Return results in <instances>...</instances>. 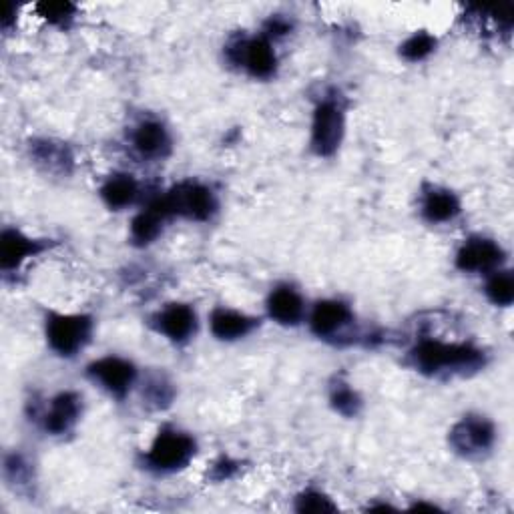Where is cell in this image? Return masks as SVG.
Returning a JSON list of instances; mask_svg holds the SVG:
<instances>
[{
	"mask_svg": "<svg viewBox=\"0 0 514 514\" xmlns=\"http://www.w3.org/2000/svg\"><path fill=\"white\" fill-rule=\"evenodd\" d=\"M410 364L424 376H468L486 366L484 350L466 342L420 340L410 350Z\"/></svg>",
	"mask_w": 514,
	"mask_h": 514,
	"instance_id": "obj_1",
	"label": "cell"
},
{
	"mask_svg": "<svg viewBox=\"0 0 514 514\" xmlns=\"http://www.w3.org/2000/svg\"><path fill=\"white\" fill-rule=\"evenodd\" d=\"M195 452H197V444L193 436L175 428H165L155 436L151 448L147 450L145 464L153 472L169 474V472L187 468Z\"/></svg>",
	"mask_w": 514,
	"mask_h": 514,
	"instance_id": "obj_2",
	"label": "cell"
},
{
	"mask_svg": "<svg viewBox=\"0 0 514 514\" xmlns=\"http://www.w3.org/2000/svg\"><path fill=\"white\" fill-rule=\"evenodd\" d=\"M45 334L57 356L75 358L91 342L93 318L87 314H49Z\"/></svg>",
	"mask_w": 514,
	"mask_h": 514,
	"instance_id": "obj_3",
	"label": "cell"
},
{
	"mask_svg": "<svg viewBox=\"0 0 514 514\" xmlns=\"http://www.w3.org/2000/svg\"><path fill=\"white\" fill-rule=\"evenodd\" d=\"M171 217L179 215L191 221H209L217 211V197L211 187L199 181H181L163 193Z\"/></svg>",
	"mask_w": 514,
	"mask_h": 514,
	"instance_id": "obj_4",
	"label": "cell"
},
{
	"mask_svg": "<svg viewBox=\"0 0 514 514\" xmlns=\"http://www.w3.org/2000/svg\"><path fill=\"white\" fill-rule=\"evenodd\" d=\"M346 133V115L336 99H324L318 103L312 119V149L318 157H332Z\"/></svg>",
	"mask_w": 514,
	"mask_h": 514,
	"instance_id": "obj_5",
	"label": "cell"
},
{
	"mask_svg": "<svg viewBox=\"0 0 514 514\" xmlns=\"http://www.w3.org/2000/svg\"><path fill=\"white\" fill-rule=\"evenodd\" d=\"M448 442L456 454L464 458H480L492 450L496 442V428L488 418L468 414L452 426Z\"/></svg>",
	"mask_w": 514,
	"mask_h": 514,
	"instance_id": "obj_6",
	"label": "cell"
},
{
	"mask_svg": "<svg viewBox=\"0 0 514 514\" xmlns=\"http://www.w3.org/2000/svg\"><path fill=\"white\" fill-rule=\"evenodd\" d=\"M227 57L233 65L243 67L253 79H272L278 71V57L268 37L241 39L227 49Z\"/></svg>",
	"mask_w": 514,
	"mask_h": 514,
	"instance_id": "obj_7",
	"label": "cell"
},
{
	"mask_svg": "<svg viewBox=\"0 0 514 514\" xmlns=\"http://www.w3.org/2000/svg\"><path fill=\"white\" fill-rule=\"evenodd\" d=\"M87 372L93 382H97L107 394H111L117 400L127 398V394L137 382L135 364L121 356L99 358L87 368Z\"/></svg>",
	"mask_w": 514,
	"mask_h": 514,
	"instance_id": "obj_8",
	"label": "cell"
},
{
	"mask_svg": "<svg viewBox=\"0 0 514 514\" xmlns=\"http://www.w3.org/2000/svg\"><path fill=\"white\" fill-rule=\"evenodd\" d=\"M456 268L464 274H492L504 262V249L488 237H470L456 251Z\"/></svg>",
	"mask_w": 514,
	"mask_h": 514,
	"instance_id": "obj_9",
	"label": "cell"
},
{
	"mask_svg": "<svg viewBox=\"0 0 514 514\" xmlns=\"http://www.w3.org/2000/svg\"><path fill=\"white\" fill-rule=\"evenodd\" d=\"M83 414V398L77 392L57 394L43 412V428L53 436L69 434Z\"/></svg>",
	"mask_w": 514,
	"mask_h": 514,
	"instance_id": "obj_10",
	"label": "cell"
},
{
	"mask_svg": "<svg viewBox=\"0 0 514 514\" xmlns=\"http://www.w3.org/2000/svg\"><path fill=\"white\" fill-rule=\"evenodd\" d=\"M352 320L354 314L348 304L340 300H322L310 314V328L318 338L330 340L340 336L352 324Z\"/></svg>",
	"mask_w": 514,
	"mask_h": 514,
	"instance_id": "obj_11",
	"label": "cell"
},
{
	"mask_svg": "<svg viewBox=\"0 0 514 514\" xmlns=\"http://www.w3.org/2000/svg\"><path fill=\"white\" fill-rule=\"evenodd\" d=\"M155 328L173 344H185L197 330V314L187 304H169L155 316Z\"/></svg>",
	"mask_w": 514,
	"mask_h": 514,
	"instance_id": "obj_12",
	"label": "cell"
},
{
	"mask_svg": "<svg viewBox=\"0 0 514 514\" xmlns=\"http://www.w3.org/2000/svg\"><path fill=\"white\" fill-rule=\"evenodd\" d=\"M45 243L25 235L19 229H5L0 235V268L5 272L19 270L31 257L39 255Z\"/></svg>",
	"mask_w": 514,
	"mask_h": 514,
	"instance_id": "obj_13",
	"label": "cell"
},
{
	"mask_svg": "<svg viewBox=\"0 0 514 514\" xmlns=\"http://www.w3.org/2000/svg\"><path fill=\"white\" fill-rule=\"evenodd\" d=\"M135 153L141 159H165L171 153V137L161 121H141L131 135Z\"/></svg>",
	"mask_w": 514,
	"mask_h": 514,
	"instance_id": "obj_14",
	"label": "cell"
},
{
	"mask_svg": "<svg viewBox=\"0 0 514 514\" xmlns=\"http://www.w3.org/2000/svg\"><path fill=\"white\" fill-rule=\"evenodd\" d=\"M169 211H167V205L163 201V195H157L153 197L131 221V239L137 243V245H149L153 243L161 231H163V225L165 221L169 219Z\"/></svg>",
	"mask_w": 514,
	"mask_h": 514,
	"instance_id": "obj_15",
	"label": "cell"
},
{
	"mask_svg": "<svg viewBox=\"0 0 514 514\" xmlns=\"http://www.w3.org/2000/svg\"><path fill=\"white\" fill-rule=\"evenodd\" d=\"M268 314L280 326H298L306 316V304L292 286H278L268 298Z\"/></svg>",
	"mask_w": 514,
	"mask_h": 514,
	"instance_id": "obj_16",
	"label": "cell"
},
{
	"mask_svg": "<svg viewBox=\"0 0 514 514\" xmlns=\"http://www.w3.org/2000/svg\"><path fill=\"white\" fill-rule=\"evenodd\" d=\"M257 326V320L229 308H215L209 320L211 334L219 342H237L249 336Z\"/></svg>",
	"mask_w": 514,
	"mask_h": 514,
	"instance_id": "obj_17",
	"label": "cell"
},
{
	"mask_svg": "<svg viewBox=\"0 0 514 514\" xmlns=\"http://www.w3.org/2000/svg\"><path fill=\"white\" fill-rule=\"evenodd\" d=\"M33 161L49 173L69 175L75 165V155L67 143H59L53 139H39L31 143Z\"/></svg>",
	"mask_w": 514,
	"mask_h": 514,
	"instance_id": "obj_18",
	"label": "cell"
},
{
	"mask_svg": "<svg viewBox=\"0 0 514 514\" xmlns=\"http://www.w3.org/2000/svg\"><path fill=\"white\" fill-rule=\"evenodd\" d=\"M420 211H422V217L428 223H434V225L448 223V221H454L458 217L460 201H458V197L450 189L430 187L422 195Z\"/></svg>",
	"mask_w": 514,
	"mask_h": 514,
	"instance_id": "obj_19",
	"label": "cell"
},
{
	"mask_svg": "<svg viewBox=\"0 0 514 514\" xmlns=\"http://www.w3.org/2000/svg\"><path fill=\"white\" fill-rule=\"evenodd\" d=\"M139 197V183L129 173H115L101 185V199L113 211L131 207Z\"/></svg>",
	"mask_w": 514,
	"mask_h": 514,
	"instance_id": "obj_20",
	"label": "cell"
},
{
	"mask_svg": "<svg viewBox=\"0 0 514 514\" xmlns=\"http://www.w3.org/2000/svg\"><path fill=\"white\" fill-rule=\"evenodd\" d=\"M486 298L498 306V308H508L514 302V278L512 272L508 270H496L490 274L486 280L484 288Z\"/></svg>",
	"mask_w": 514,
	"mask_h": 514,
	"instance_id": "obj_21",
	"label": "cell"
},
{
	"mask_svg": "<svg viewBox=\"0 0 514 514\" xmlns=\"http://www.w3.org/2000/svg\"><path fill=\"white\" fill-rule=\"evenodd\" d=\"M330 404H332V408L338 414H342L346 418H354L362 410L360 394L346 380H338L332 386V390H330Z\"/></svg>",
	"mask_w": 514,
	"mask_h": 514,
	"instance_id": "obj_22",
	"label": "cell"
},
{
	"mask_svg": "<svg viewBox=\"0 0 514 514\" xmlns=\"http://www.w3.org/2000/svg\"><path fill=\"white\" fill-rule=\"evenodd\" d=\"M436 37H432L426 31L414 33L412 37H408L402 47H400V57L408 63H420L424 59H428L434 51H436Z\"/></svg>",
	"mask_w": 514,
	"mask_h": 514,
	"instance_id": "obj_23",
	"label": "cell"
},
{
	"mask_svg": "<svg viewBox=\"0 0 514 514\" xmlns=\"http://www.w3.org/2000/svg\"><path fill=\"white\" fill-rule=\"evenodd\" d=\"M37 13L51 25L67 27L75 19L77 7L71 3H41L37 5Z\"/></svg>",
	"mask_w": 514,
	"mask_h": 514,
	"instance_id": "obj_24",
	"label": "cell"
},
{
	"mask_svg": "<svg viewBox=\"0 0 514 514\" xmlns=\"http://www.w3.org/2000/svg\"><path fill=\"white\" fill-rule=\"evenodd\" d=\"M296 510L298 512H336L338 506L332 502V498L320 490H306L296 498Z\"/></svg>",
	"mask_w": 514,
	"mask_h": 514,
	"instance_id": "obj_25",
	"label": "cell"
},
{
	"mask_svg": "<svg viewBox=\"0 0 514 514\" xmlns=\"http://www.w3.org/2000/svg\"><path fill=\"white\" fill-rule=\"evenodd\" d=\"M145 396L149 400V404H153L155 408H163L167 404H171L173 400V388L171 384L161 378V376H155L147 382V388H145Z\"/></svg>",
	"mask_w": 514,
	"mask_h": 514,
	"instance_id": "obj_26",
	"label": "cell"
},
{
	"mask_svg": "<svg viewBox=\"0 0 514 514\" xmlns=\"http://www.w3.org/2000/svg\"><path fill=\"white\" fill-rule=\"evenodd\" d=\"M29 472H31V468L21 454H11L5 458V476L13 484H27Z\"/></svg>",
	"mask_w": 514,
	"mask_h": 514,
	"instance_id": "obj_27",
	"label": "cell"
},
{
	"mask_svg": "<svg viewBox=\"0 0 514 514\" xmlns=\"http://www.w3.org/2000/svg\"><path fill=\"white\" fill-rule=\"evenodd\" d=\"M237 470H239V462H235V460H231V458L223 456V458H219V460L213 464V470H211V478H213V480H219V482H223V480H229V478H233Z\"/></svg>",
	"mask_w": 514,
	"mask_h": 514,
	"instance_id": "obj_28",
	"label": "cell"
},
{
	"mask_svg": "<svg viewBox=\"0 0 514 514\" xmlns=\"http://www.w3.org/2000/svg\"><path fill=\"white\" fill-rule=\"evenodd\" d=\"M290 33V23L286 19H272L268 23V35H288Z\"/></svg>",
	"mask_w": 514,
	"mask_h": 514,
	"instance_id": "obj_29",
	"label": "cell"
},
{
	"mask_svg": "<svg viewBox=\"0 0 514 514\" xmlns=\"http://www.w3.org/2000/svg\"><path fill=\"white\" fill-rule=\"evenodd\" d=\"M15 15H17V7L9 5V7H7V13H5V17H3V29H5V31H7V29L11 27V23L15 21Z\"/></svg>",
	"mask_w": 514,
	"mask_h": 514,
	"instance_id": "obj_30",
	"label": "cell"
}]
</instances>
